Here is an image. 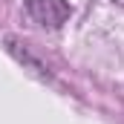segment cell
Returning a JSON list of instances; mask_svg holds the SVG:
<instances>
[{
    "label": "cell",
    "mask_w": 124,
    "mask_h": 124,
    "mask_svg": "<svg viewBox=\"0 0 124 124\" xmlns=\"http://www.w3.org/2000/svg\"><path fill=\"white\" fill-rule=\"evenodd\" d=\"M26 12L35 23L46 29H58L69 17V3L66 0H26Z\"/></svg>",
    "instance_id": "obj_1"
}]
</instances>
